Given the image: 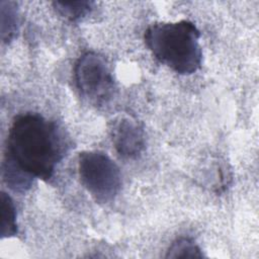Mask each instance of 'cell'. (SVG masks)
<instances>
[{"label":"cell","instance_id":"9c48e42d","mask_svg":"<svg viewBox=\"0 0 259 259\" xmlns=\"http://www.w3.org/2000/svg\"><path fill=\"white\" fill-rule=\"evenodd\" d=\"M203 254L197 244L190 238L182 237L172 243L167 251V258L202 257Z\"/></svg>","mask_w":259,"mask_h":259},{"label":"cell","instance_id":"52a82bcc","mask_svg":"<svg viewBox=\"0 0 259 259\" xmlns=\"http://www.w3.org/2000/svg\"><path fill=\"white\" fill-rule=\"evenodd\" d=\"M53 5L55 10L61 16L71 21H76L85 17L93 8V2L91 1H56L53 3Z\"/></svg>","mask_w":259,"mask_h":259},{"label":"cell","instance_id":"7a4b0ae2","mask_svg":"<svg viewBox=\"0 0 259 259\" xmlns=\"http://www.w3.org/2000/svg\"><path fill=\"white\" fill-rule=\"evenodd\" d=\"M199 30L188 21L155 23L145 31V42L162 64L181 75H190L201 66Z\"/></svg>","mask_w":259,"mask_h":259},{"label":"cell","instance_id":"3957f363","mask_svg":"<svg viewBox=\"0 0 259 259\" xmlns=\"http://www.w3.org/2000/svg\"><path fill=\"white\" fill-rule=\"evenodd\" d=\"M78 172L81 183L97 202L111 201L120 190L119 168L104 153L82 152L78 159Z\"/></svg>","mask_w":259,"mask_h":259},{"label":"cell","instance_id":"5b68a950","mask_svg":"<svg viewBox=\"0 0 259 259\" xmlns=\"http://www.w3.org/2000/svg\"><path fill=\"white\" fill-rule=\"evenodd\" d=\"M112 143L117 154L124 159L138 158L145 148V132L132 117H119L111 128Z\"/></svg>","mask_w":259,"mask_h":259},{"label":"cell","instance_id":"277c9868","mask_svg":"<svg viewBox=\"0 0 259 259\" xmlns=\"http://www.w3.org/2000/svg\"><path fill=\"white\" fill-rule=\"evenodd\" d=\"M74 77L81 95L94 105L106 103L113 94V78L106 60L95 52H86L76 62Z\"/></svg>","mask_w":259,"mask_h":259},{"label":"cell","instance_id":"6da1fadb","mask_svg":"<svg viewBox=\"0 0 259 259\" xmlns=\"http://www.w3.org/2000/svg\"><path fill=\"white\" fill-rule=\"evenodd\" d=\"M66 152L58 125L40 114L16 116L8 133L3 179L15 192L28 190L34 178L49 180Z\"/></svg>","mask_w":259,"mask_h":259},{"label":"cell","instance_id":"8992f818","mask_svg":"<svg viewBox=\"0 0 259 259\" xmlns=\"http://www.w3.org/2000/svg\"><path fill=\"white\" fill-rule=\"evenodd\" d=\"M1 39L4 44L10 42L18 31L17 4L12 1H1Z\"/></svg>","mask_w":259,"mask_h":259},{"label":"cell","instance_id":"ba28073f","mask_svg":"<svg viewBox=\"0 0 259 259\" xmlns=\"http://www.w3.org/2000/svg\"><path fill=\"white\" fill-rule=\"evenodd\" d=\"M1 238H8L16 235V212L11 197L5 192L1 193Z\"/></svg>","mask_w":259,"mask_h":259}]
</instances>
